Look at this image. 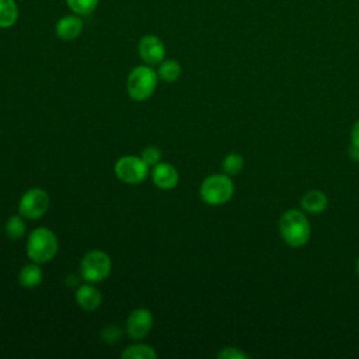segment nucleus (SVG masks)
<instances>
[{
    "label": "nucleus",
    "mask_w": 359,
    "mask_h": 359,
    "mask_svg": "<svg viewBox=\"0 0 359 359\" xmlns=\"http://www.w3.org/2000/svg\"><path fill=\"white\" fill-rule=\"evenodd\" d=\"M279 233L289 247L300 248L310 240V222L302 210L289 209L279 219Z\"/></svg>",
    "instance_id": "obj_1"
},
{
    "label": "nucleus",
    "mask_w": 359,
    "mask_h": 359,
    "mask_svg": "<svg viewBox=\"0 0 359 359\" xmlns=\"http://www.w3.org/2000/svg\"><path fill=\"white\" fill-rule=\"evenodd\" d=\"M59 248L55 233L46 227H38L31 231L27 241V255L32 262L43 264L50 261Z\"/></svg>",
    "instance_id": "obj_2"
},
{
    "label": "nucleus",
    "mask_w": 359,
    "mask_h": 359,
    "mask_svg": "<svg viewBox=\"0 0 359 359\" xmlns=\"http://www.w3.org/2000/svg\"><path fill=\"white\" fill-rule=\"evenodd\" d=\"M234 195V184L224 172L212 174L206 177L199 188L201 199L210 206H220L227 203Z\"/></svg>",
    "instance_id": "obj_3"
},
{
    "label": "nucleus",
    "mask_w": 359,
    "mask_h": 359,
    "mask_svg": "<svg viewBox=\"0 0 359 359\" xmlns=\"http://www.w3.org/2000/svg\"><path fill=\"white\" fill-rule=\"evenodd\" d=\"M157 81L158 74L150 67V65L136 66L132 69L126 80L128 94L135 101H144L153 95Z\"/></svg>",
    "instance_id": "obj_4"
},
{
    "label": "nucleus",
    "mask_w": 359,
    "mask_h": 359,
    "mask_svg": "<svg viewBox=\"0 0 359 359\" xmlns=\"http://www.w3.org/2000/svg\"><path fill=\"white\" fill-rule=\"evenodd\" d=\"M112 269L111 258L101 250H93L87 252L80 262L81 278L90 283H98L105 280Z\"/></svg>",
    "instance_id": "obj_5"
},
{
    "label": "nucleus",
    "mask_w": 359,
    "mask_h": 359,
    "mask_svg": "<svg viewBox=\"0 0 359 359\" xmlns=\"http://www.w3.org/2000/svg\"><path fill=\"white\" fill-rule=\"evenodd\" d=\"M115 175L125 184H140L149 175V165L137 156H123L114 167Z\"/></svg>",
    "instance_id": "obj_6"
},
{
    "label": "nucleus",
    "mask_w": 359,
    "mask_h": 359,
    "mask_svg": "<svg viewBox=\"0 0 359 359\" xmlns=\"http://www.w3.org/2000/svg\"><path fill=\"white\" fill-rule=\"evenodd\" d=\"M50 206V199L46 191L41 188L28 189L20 199L18 212L22 217L35 220L42 217Z\"/></svg>",
    "instance_id": "obj_7"
},
{
    "label": "nucleus",
    "mask_w": 359,
    "mask_h": 359,
    "mask_svg": "<svg viewBox=\"0 0 359 359\" xmlns=\"http://www.w3.org/2000/svg\"><path fill=\"white\" fill-rule=\"evenodd\" d=\"M153 328V314L149 309H135L126 318V332L132 339H143Z\"/></svg>",
    "instance_id": "obj_8"
},
{
    "label": "nucleus",
    "mask_w": 359,
    "mask_h": 359,
    "mask_svg": "<svg viewBox=\"0 0 359 359\" xmlns=\"http://www.w3.org/2000/svg\"><path fill=\"white\" fill-rule=\"evenodd\" d=\"M137 52L146 65H160L165 56V46L156 35H144L137 43Z\"/></svg>",
    "instance_id": "obj_9"
},
{
    "label": "nucleus",
    "mask_w": 359,
    "mask_h": 359,
    "mask_svg": "<svg viewBox=\"0 0 359 359\" xmlns=\"http://www.w3.org/2000/svg\"><path fill=\"white\" fill-rule=\"evenodd\" d=\"M151 180L160 189H172L180 181L178 171L168 163H157L151 170Z\"/></svg>",
    "instance_id": "obj_10"
},
{
    "label": "nucleus",
    "mask_w": 359,
    "mask_h": 359,
    "mask_svg": "<svg viewBox=\"0 0 359 359\" xmlns=\"http://www.w3.org/2000/svg\"><path fill=\"white\" fill-rule=\"evenodd\" d=\"M56 35L62 41H73L80 36L83 31V20L77 14H69L62 17L56 22Z\"/></svg>",
    "instance_id": "obj_11"
},
{
    "label": "nucleus",
    "mask_w": 359,
    "mask_h": 359,
    "mask_svg": "<svg viewBox=\"0 0 359 359\" xmlns=\"http://www.w3.org/2000/svg\"><path fill=\"white\" fill-rule=\"evenodd\" d=\"M300 206L307 213L320 215L327 209L328 198L320 189H310L303 194V196L300 199Z\"/></svg>",
    "instance_id": "obj_12"
},
{
    "label": "nucleus",
    "mask_w": 359,
    "mask_h": 359,
    "mask_svg": "<svg viewBox=\"0 0 359 359\" xmlns=\"http://www.w3.org/2000/svg\"><path fill=\"white\" fill-rule=\"evenodd\" d=\"M76 302L83 310L93 311L101 304L102 296L97 287L87 283V285H81L76 290Z\"/></svg>",
    "instance_id": "obj_13"
},
{
    "label": "nucleus",
    "mask_w": 359,
    "mask_h": 359,
    "mask_svg": "<svg viewBox=\"0 0 359 359\" xmlns=\"http://www.w3.org/2000/svg\"><path fill=\"white\" fill-rule=\"evenodd\" d=\"M42 280V271L36 262L27 264L21 268L18 273V282L25 289L36 287Z\"/></svg>",
    "instance_id": "obj_14"
},
{
    "label": "nucleus",
    "mask_w": 359,
    "mask_h": 359,
    "mask_svg": "<svg viewBox=\"0 0 359 359\" xmlns=\"http://www.w3.org/2000/svg\"><path fill=\"white\" fill-rule=\"evenodd\" d=\"M18 20V6L15 0H0V28L13 27Z\"/></svg>",
    "instance_id": "obj_15"
},
{
    "label": "nucleus",
    "mask_w": 359,
    "mask_h": 359,
    "mask_svg": "<svg viewBox=\"0 0 359 359\" xmlns=\"http://www.w3.org/2000/svg\"><path fill=\"white\" fill-rule=\"evenodd\" d=\"M158 79L167 81V83H172L177 81L180 79V76L182 74V67L177 60H163L158 65V70H157Z\"/></svg>",
    "instance_id": "obj_16"
},
{
    "label": "nucleus",
    "mask_w": 359,
    "mask_h": 359,
    "mask_svg": "<svg viewBox=\"0 0 359 359\" xmlns=\"http://www.w3.org/2000/svg\"><path fill=\"white\" fill-rule=\"evenodd\" d=\"M121 356L123 359H156L157 352L146 344H136L125 348Z\"/></svg>",
    "instance_id": "obj_17"
},
{
    "label": "nucleus",
    "mask_w": 359,
    "mask_h": 359,
    "mask_svg": "<svg viewBox=\"0 0 359 359\" xmlns=\"http://www.w3.org/2000/svg\"><path fill=\"white\" fill-rule=\"evenodd\" d=\"M6 234L11 240H20L25 234V222L22 220L21 215H13L6 222Z\"/></svg>",
    "instance_id": "obj_18"
},
{
    "label": "nucleus",
    "mask_w": 359,
    "mask_h": 359,
    "mask_svg": "<svg viewBox=\"0 0 359 359\" xmlns=\"http://www.w3.org/2000/svg\"><path fill=\"white\" fill-rule=\"evenodd\" d=\"M244 167V158L238 153H229L222 161V170L229 177L237 175Z\"/></svg>",
    "instance_id": "obj_19"
},
{
    "label": "nucleus",
    "mask_w": 359,
    "mask_h": 359,
    "mask_svg": "<svg viewBox=\"0 0 359 359\" xmlns=\"http://www.w3.org/2000/svg\"><path fill=\"white\" fill-rule=\"evenodd\" d=\"M66 3L74 14L88 15L97 8L100 0H66Z\"/></svg>",
    "instance_id": "obj_20"
},
{
    "label": "nucleus",
    "mask_w": 359,
    "mask_h": 359,
    "mask_svg": "<svg viewBox=\"0 0 359 359\" xmlns=\"http://www.w3.org/2000/svg\"><path fill=\"white\" fill-rule=\"evenodd\" d=\"M161 158V150L156 146H147L146 149H143L142 151V160L150 167V165H156L157 163H160Z\"/></svg>",
    "instance_id": "obj_21"
},
{
    "label": "nucleus",
    "mask_w": 359,
    "mask_h": 359,
    "mask_svg": "<svg viewBox=\"0 0 359 359\" xmlns=\"http://www.w3.org/2000/svg\"><path fill=\"white\" fill-rule=\"evenodd\" d=\"M122 337V330L118 328L116 325L111 324V325H107L105 328H102L101 331V339L105 342V344H115L116 341H119Z\"/></svg>",
    "instance_id": "obj_22"
},
{
    "label": "nucleus",
    "mask_w": 359,
    "mask_h": 359,
    "mask_svg": "<svg viewBox=\"0 0 359 359\" xmlns=\"http://www.w3.org/2000/svg\"><path fill=\"white\" fill-rule=\"evenodd\" d=\"M217 358L220 359H247L248 355L243 351H240L238 348H234V346H226L223 348L219 353H217Z\"/></svg>",
    "instance_id": "obj_23"
},
{
    "label": "nucleus",
    "mask_w": 359,
    "mask_h": 359,
    "mask_svg": "<svg viewBox=\"0 0 359 359\" xmlns=\"http://www.w3.org/2000/svg\"><path fill=\"white\" fill-rule=\"evenodd\" d=\"M351 146H355L359 149V119L353 123L351 129Z\"/></svg>",
    "instance_id": "obj_24"
},
{
    "label": "nucleus",
    "mask_w": 359,
    "mask_h": 359,
    "mask_svg": "<svg viewBox=\"0 0 359 359\" xmlns=\"http://www.w3.org/2000/svg\"><path fill=\"white\" fill-rule=\"evenodd\" d=\"M356 271H358V275H359V259H358V264H356Z\"/></svg>",
    "instance_id": "obj_25"
}]
</instances>
